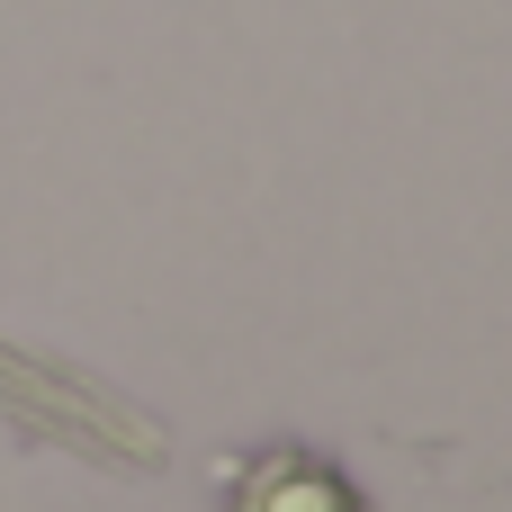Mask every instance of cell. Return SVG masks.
I'll use <instances>...</instances> for the list:
<instances>
[{
    "mask_svg": "<svg viewBox=\"0 0 512 512\" xmlns=\"http://www.w3.org/2000/svg\"><path fill=\"white\" fill-rule=\"evenodd\" d=\"M225 504L234 512H369L360 486H351L333 459H315V450H252V459L234 468Z\"/></svg>",
    "mask_w": 512,
    "mask_h": 512,
    "instance_id": "cell-1",
    "label": "cell"
}]
</instances>
